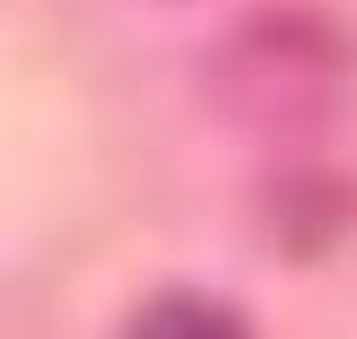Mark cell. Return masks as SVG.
I'll return each mask as SVG.
<instances>
[{"label": "cell", "mask_w": 357, "mask_h": 339, "mask_svg": "<svg viewBox=\"0 0 357 339\" xmlns=\"http://www.w3.org/2000/svg\"><path fill=\"white\" fill-rule=\"evenodd\" d=\"M218 104L253 131H314L349 87V35L323 9H253L209 52Z\"/></svg>", "instance_id": "cell-1"}, {"label": "cell", "mask_w": 357, "mask_h": 339, "mask_svg": "<svg viewBox=\"0 0 357 339\" xmlns=\"http://www.w3.org/2000/svg\"><path fill=\"white\" fill-rule=\"evenodd\" d=\"M122 339H253V322L236 305H218V296H201V287H166L131 313Z\"/></svg>", "instance_id": "cell-2"}]
</instances>
